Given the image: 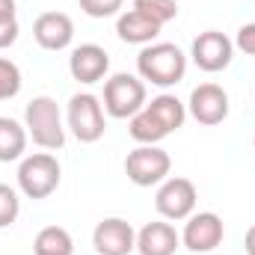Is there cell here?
Instances as JSON below:
<instances>
[{
    "label": "cell",
    "instance_id": "cell-15",
    "mask_svg": "<svg viewBox=\"0 0 255 255\" xmlns=\"http://www.w3.org/2000/svg\"><path fill=\"white\" fill-rule=\"evenodd\" d=\"M163 27L160 24H154L151 18H145L142 12H136V9H128L119 15V21H116V33H119V39L128 42V45H151L154 39H157V33H160Z\"/></svg>",
    "mask_w": 255,
    "mask_h": 255
},
{
    "label": "cell",
    "instance_id": "cell-19",
    "mask_svg": "<svg viewBox=\"0 0 255 255\" xmlns=\"http://www.w3.org/2000/svg\"><path fill=\"white\" fill-rule=\"evenodd\" d=\"M128 133H130V136H133L139 145H157L163 136H169V130L160 125V122H157V119H154V116H151L145 107H142L139 113H133V116H130Z\"/></svg>",
    "mask_w": 255,
    "mask_h": 255
},
{
    "label": "cell",
    "instance_id": "cell-14",
    "mask_svg": "<svg viewBox=\"0 0 255 255\" xmlns=\"http://www.w3.org/2000/svg\"><path fill=\"white\" fill-rule=\"evenodd\" d=\"M178 247H181V235L175 232L172 223L154 220L136 232V253L139 255H175Z\"/></svg>",
    "mask_w": 255,
    "mask_h": 255
},
{
    "label": "cell",
    "instance_id": "cell-4",
    "mask_svg": "<svg viewBox=\"0 0 255 255\" xmlns=\"http://www.w3.org/2000/svg\"><path fill=\"white\" fill-rule=\"evenodd\" d=\"M145 107V83L136 74L119 71L104 83V110L113 119H130Z\"/></svg>",
    "mask_w": 255,
    "mask_h": 255
},
{
    "label": "cell",
    "instance_id": "cell-5",
    "mask_svg": "<svg viewBox=\"0 0 255 255\" xmlns=\"http://www.w3.org/2000/svg\"><path fill=\"white\" fill-rule=\"evenodd\" d=\"M65 122L71 128V133L80 139V142H98L107 130L104 122V107L101 101L92 95V92H77L71 95L68 101V110H65Z\"/></svg>",
    "mask_w": 255,
    "mask_h": 255
},
{
    "label": "cell",
    "instance_id": "cell-1",
    "mask_svg": "<svg viewBox=\"0 0 255 255\" xmlns=\"http://www.w3.org/2000/svg\"><path fill=\"white\" fill-rule=\"evenodd\" d=\"M136 71L142 80L166 89V86H175L184 80L187 74V57L178 45H169V42H151L139 51L136 57Z\"/></svg>",
    "mask_w": 255,
    "mask_h": 255
},
{
    "label": "cell",
    "instance_id": "cell-21",
    "mask_svg": "<svg viewBox=\"0 0 255 255\" xmlns=\"http://www.w3.org/2000/svg\"><path fill=\"white\" fill-rule=\"evenodd\" d=\"M18 18H15V0H0V51L18 42Z\"/></svg>",
    "mask_w": 255,
    "mask_h": 255
},
{
    "label": "cell",
    "instance_id": "cell-20",
    "mask_svg": "<svg viewBox=\"0 0 255 255\" xmlns=\"http://www.w3.org/2000/svg\"><path fill=\"white\" fill-rule=\"evenodd\" d=\"M133 9L142 12L145 18H151V21L160 24V27L178 18V6H175V0H133Z\"/></svg>",
    "mask_w": 255,
    "mask_h": 255
},
{
    "label": "cell",
    "instance_id": "cell-22",
    "mask_svg": "<svg viewBox=\"0 0 255 255\" xmlns=\"http://www.w3.org/2000/svg\"><path fill=\"white\" fill-rule=\"evenodd\" d=\"M21 92V68L0 57V101H9Z\"/></svg>",
    "mask_w": 255,
    "mask_h": 255
},
{
    "label": "cell",
    "instance_id": "cell-26",
    "mask_svg": "<svg viewBox=\"0 0 255 255\" xmlns=\"http://www.w3.org/2000/svg\"><path fill=\"white\" fill-rule=\"evenodd\" d=\"M244 247H247V255H255V226L247 232V238H244Z\"/></svg>",
    "mask_w": 255,
    "mask_h": 255
},
{
    "label": "cell",
    "instance_id": "cell-2",
    "mask_svg": "<svg viewBox=\"0 0 255 255\" xmlns=\"http://www.w3.org/2000/svg\"><path fill=\"white\" fill-rule=\"evenodd\" d=\"M24 128H27V136L39 148H48V151L63 148V142H65L63 113H60V104L51 95H39V98H33L27 104V110H24Z\"/></svg>",
    "mask_w": 255,
    "mask_h": 255
},
{
    "label": "cell",
    "instance_id": "cell-27",
    "mask_svg": "<svg viewBox=\"0 0 255 255\" xmlns=\"http://www.w3.org/2000/svg\"><path fill=\"white\" fill-rule=\"evenodd\" d=\"M208 255H220V253H208Z\"/></svg>",
    "mask_w": 255,
    "mask_h": 255
},
{
    "label": "cell",
    "instance_id": "cell-6",
    "mask_svg": "<svg viewBox=\"0 0 255 255\" xmlns=\"http://www.w3.org/2000/svg\"><path fill=\"white\" fill-rule=\"evenodd\" d=\"M172 157L157 145H136L125 157V175L136 187H154L169 178Z\"/></svg>",
    "mask_w": 255,
    "mask_h": 255
},
{
    "label": "cell",
    "instance_id": "cell-7",
    "mask_svg": "<svg viewBox=\"0 0 255 255\" xmlns=\"http://www.w3.org/2000/svg\"><path fill=\"white\" fill-rule=\"evenodd\" d=\"M196 199H199L196 184H193L190 178L175 175V178H166V181L157 187L154 208H157V214H160L163 220L178 223V220H187L193 211H196Z\"/></svg>",
    "mask_w": 255,
    "mask_h": 255
},
{
    "label": "cell",
    "instance_id": "cell-3",
    "mask_svg": "<svg viewBox=\"0 0 255 255\" xmlns=\"http://www.w3.org/2000/svg\"><path fill=\"white\" fill-rule=\"evenodd\" d=\"M60 178H63V169L51 151H36L24 157L18 166V187L27 199H48L60 187Z\"/></svg>",
    "mask_w": 255,
    "mask_h": 255
},
{
    "label": "cell",
    "instance_id": "cell-25",
    "mask_svg": "<svg viewBox=\"0 0 255 255\" xmlns=\"http://www.w3.org/2000/svg\"><path fill=\"white\" fill-rule=\"evenodd\" d=\"M235 48H238V51H244L247 57H255V24H244V27L238 30Z\"/></svg>",
    "mask_w": 255,
    "mask_h": 255
},
{
    "label": "cell",
    "instance_id": "cell-17",
    "mask_svg": "<svg viewBox=\"0 0 255 255\" xmlns=\"http://www.w3.org/2000/svg\"><path fill=\"white\" fill-rule=\"evenodd\" d=\"M27 128L9 116H0V163L21 160L27 151Z\"/></svg>",
    "mask_w": 255,
    "mask_h": 255
},
{
    "label": "cell",
    "instance_id": "cell-28",
    "mask_svg": "<svg viewBox=\"0 0 255 255\" xmlns=\"http://www.w3.org/2000/svg\"><path fill=\"white\" fill-rule=\"evenodd\" d=\"M253 145H255V139H253Z\"/></svg>",
    "mask_w": 255,
    "mask_h": 255
},
{
    "label": "cell",
    "instance_id": "cell-13",
    "mask_svg": "<svg viewBox=\"0 0 255 255\" xmlns=\"http://www.w3.org/2000/svg\"><path fill=\"white\" fill-rule=\"evenodd\" d=\"M68 71L77 83H98L110 71V57L101 45H77L68 57Z\"/></svg>",
    "mask_w": 255,
    "mask_h": 255
},
{
    "label": "cell",
    "instance_id": "cell-10",
    "mask_svg": "<svg viewBox=\"0 0 255 255\" xmlns=\"http://www.w3.org/2000/svg\"><path fill=\"white\" fill-rule=\"evenodd\" d=\"M187 113L199 125H220L229 119V92L217 83H199L190 92Z\"/></svg>",
    "mask_w": 255,
    "mask_h": 255
},
{
    "label": "cell",
    "instance_id": "cell-11",
    "mask_svg": "<svg viewBox=\"0 0 255 255\" xmlns=\"http://www.w3.org/2000/svg\"><path fill=\"white\" fill-rule=\"evenodd\" d=\"M92 247L98 255H130L136 250V232L122 217H107L95 226Z\"/></svg>",
    "mask_w": 255,
    "mask_h": 255
},
{
    "label": "cell",
    "instance_id": "cell-8",
    "mask_svg": "<svg viewBox=\"0 0 255 255\" xmlns=\"http://www.w3.org/2000/svg\"><path fill=\"white\" fill-rule=\"evenodd\" d=\"M190 57L202 71L217 74V71L232 65V60H235V42L226 33H220V30H205V33H199L193 39Z\"/></svg>",
    "mask_w": 255,
    "mask_h": 255
},
{
    "label": "cell",
    "instance_id": "cell-16",
    "mask_svg": "<svg viewBox=\"0 0 255 255\" xmlns=\"http://www.w3.org/2000/svg\"><path fill=\"white\" fill-rule=\"evenodd\" d=\"M145 110L160 122V125L166 128L169 133L172 130H178V128H184L187 122V104H181L175 95H169V92H163V95H157V98H151L148 104H145Z\"/></svg>",
    "mask_w": 255,
    "mask_h": 255
},
{
    "label": "cell",
    "instance_id": "cell-9",
    "mask_svg": "<svg viewBox=\"0 0 255 255\" xmlns=\"http://www.w3.org/2000/svg\"><path fill=\"white\" fill-rule=\"evenodd\" d=\"M223 235H226L223 220L214 211H199V214H190L187 217V226L181 232V244L196 255L199 253L208 255L223 244Z\"/></svg>",
    "mask_w": 255,
    "mask_h": 255
},
{
    "label": "cell",
    "instance_id": "cell-18",
    "mask_svg": "<svg viewBox=\"0 0 255 255\" xmlns=\"http://www.w3.org/2000/svg\"><path fill=\"white\" fill-rule=\"evenodd\" d=\"M36 255H74V241L63 226H45L36 241H33Z\"/></svg>",
    "mask_w": 255,
    "mask_h": 255
},
{
    "label": "cell",
    "instance_id": "cell-23",
    "mask_svg": "<svg viewBox=\"0 0 255 255\" xmlns=\"http://www.w3.org/2000/svg\"><path fill=\"white\" fill-rule=\"evenodd\" d=\"M21 214V199L9 184H0V229L12 226Z\"/></svg>",
    "mask_w": 255,
    "mask_h": 255
},
{
    "label": "cell",
    "instance_id": "cell-24",
    "mask_svg": "<svg viewBox=\"0 0 255 255\" xmlns=\"http://www.w3.org/2000/svg\"><path fill=\"white\" fill-rule=\"evenodd\" d=\"M77 3L89 18H110V15H119L125 0H77Z\"/></svg>",
    "mask_w": 255,
    "mask_h": 255
},
{
    "label": "cell",
    "instance_id": "cell-12",
    "mask_svg": "<svg viewBox=\"0 0 255 255\" xmlns=\"http://www.w3.org/2000/svg\"><path fill=\"white\" fill-rule=\"evenodd\" d=\"M33 39L45 51H65L74 39V21L65 12H42L33 21Z\"/></svg>",
    "mask_w": 255,
    "mask_h": 255
}]
</instances>
